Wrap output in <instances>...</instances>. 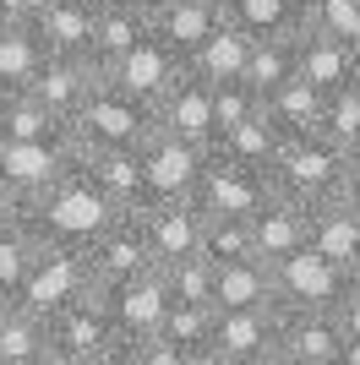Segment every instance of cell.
Here are the masks:
<instances>
[{
    "mask_svg": "<svg viewBox=\"0 0 360 365\" xmlns=\"http://www.w3.org/2000/svg\"><path fill=\"white\" fill-rule=\"evenodd\" d=\"M164 278H169V294H175V300H191V305H213V294H219V267H213L202 251L175 262V267H164Z\"/></svg>",
    "mask_w": 360,
    "mask_h": 365,
    "instance_id": "8d00e7d4",
    "label": "cell"
},
{
    "mask_svg": "<svg viewBox=\"0 0 360 365\" xmlns=\"http://www.w3.org/2000/svg\"><path fill=\"white\" fill-rule=\"evenodd\" d=\"M153 131H164V137H180V142H191V148H208L213 153V142H219L213 82H202V76L186 66V76H180L159 104H153Z\"/></svg>",
    "mask_w": 360,
    "mask_h": 365,
    "instance_id": "9c48e42d",
    "label": "cell"
},
{
    "mask_svg": "<svg viewBox=\"0 0 360 365\" xmlns=\"http://www.w3.org/2000/svg\"><path fill=\"white\" fill-rule=\"evenodd\" d=\"M93 22H99V0H44L33 16V33L44 38L49 55H88Z\"/></svg>",
    "mask_w": 360,
    "mask_h": 365,
    "instance_id": "ffe728a7",
    "label": "cell"
},
{
    "mask_svg": "<svg viewBox=\"0 0 360 365\" xmlns=\"http://www.w3.org/2000/svg\"><path fill=\"white\" fill-rule=\"evenodd\" d=\"M300 76H306L311 88H322V93L344 88V82L360 76V49L344 44V38H328V33L300 28Z\"/></svg>",
    "mask_w": 360,
    "mask_h": 365,
    "instance_id": "7402d4cb",
    "label": "cell"
},
{
    "mask_svg": "<svg viewBox=\"0 0 360 365\" xmlns=\"http://www.w3.org/2000/svg\"><path fill=\"white\" fill-rule=\"evenodd\" d=\"M300 76V33H284V38H256L251 44V66H246V82L262 93L268 104L273 93Z\"/></svg>",
    "mask_w": 360,
    "mask_h": 365,
    "instance_id": "d6a6232c",
    "label": "cell"
},
{
    "mask_svg": "<svg viewBox=\"0 0 360 365\" xmlns=\"http://www.w3.org/2000/svg\"><path fill=\"white\" fill-rule=\"evenodd\" d=\"M349 158H355V169H360V142H355V148H349Z\"/></svg>",
    "mask_w": 360,
    "mask_h": 365,
    "instance_id": "f907efd6",
    "label": "cell"
},
{
    "mask_svg": "<svg viewBox=\"0 0 360 365\" xmlns=\"http://www.w3.org/2000/svg\"><path fill=\"white\" fill-rule=\"evenodd\" d=\"M213 115H219V137H224V131L262 115V93L251 82H224V88H213Z\"/></svg>",
    "mask_w": 360,
    "mask_h": 365,
    "instance_id": "ab89813d",
    "label": "cell"
},
{
    "mask_svg": "<svg viewBox=\"0 0 360 365\" xmlns=\"http://www.w3.org/2000/svg\"><path fill=\"white\" fill-rule=\"evenodd\" d=\"M186 365H229L219 344H202V349H186Z\"/></svg>",
    "mask_w": 360,
    "mask_h": 365,
    "instance_id": "7dc6e473",
    "label": "cell"
},
{
    "mask_svg": "<svg viewBox=\"0 0 360 365\" xmlns=\"http://www.w3.org/2000/svg\"><path fill=\"white\" fill-rule=\"evenodd\" d=\"M268 365H284V360H268Z\"/></svg>",
    "mask_w": 360,
    "mask_h": 365,
    "instance_id": "f5cc1de1",
    "label": "cell"
},
{
    "mask_svg": "<svg viewBox=\"0 0 360 365\" xmlns=\"http://www.w3.org/2000/svg\"><path fill=\"white\" fill-rule=\"evenodd\" d=\"M251 33L246 28H235L224 16V28L213 33L208 44L191 55V71L202 76V82H213V88H224V82H246V66H251Z\"/></svg>",
    "mask_w": 360,
    "mask_h": 365,
    "instance_id": "484cf974",
    "label": "cell"
},
{
    "mask_svg": "<svg viewBox=\"0 0 360 365\" xmlns=\"http://www.w3.org/2000/svg\"><path fill=\"white\" fill-rule=\"evenodd\" d=\"M44 251V235L22 218V224L0 229V294H16L22 289V278L33 273V262Z\"/></svg>",
    "mask_w": 360,
    "mask_h": 365,
    "instance_id": "e575fe53",
    "label": "cell"
},
{
    "mask_svg": "<svg viewBox=\"0 0 360 365\" xmlns=\"http://www.w3.org/2000/svg\"><path fill=\"white\" fill-rule=\"evenodd\" d=\"M148 33H153V16L148 11H136V6H126V0H99V22H93L88 61H99L109 71V66H115L126 49H136Z\"/></svg>",
    "mask_w": 360,
    "mask_h": 365,
    "instance_id": "603a6c76",
    "label": "cell"
},
{
    "mask_svg": "<svg viewBox=\"0 0 360 365\" xmlns=\"http://www.w3.org/2000/svg\"><path fill=\"white\" fill-rule=\"evenodd\" d=\"M93 365H142V354H136V344H131V338H115V344H109V349L99 354Z\"/></svg>",
    "mask_w": 360,
    "mask_h": 365,
    "instance_id": "ee69618b",
    "label": "cell"
},
{
    "mask_svg": "<svg viewBox=\"0 0 360 365\" xmlns=\"http://www.w3.org/2000/svg\"><path fill=\"white\" fill-rule=\"evenodd\" d=\"M224 28V0H164L153 11V33L191 66V55Z\"/></svg>",
    "mask_w": 360,
    "mask_h": 365,
    "instance_id": "ac0fdd59",
    "label": "cell"
},
{
    "mask_svg": "<svg viewBox=\"0 0 360 365\" xmlns=\"http://www.w3.org/2000/svg\"><path fill=\"white\" fill-rule=\"evenodd\" d=\"M71 169V142H0V180L22 202L44 197Z\"/></svg>",
    "mask_w": 360,
    "mask_h": 365,
    "instance_id": "5bb4252c",
    "label": "cell"
},
{
    "mask_svg": "<svg viewBox=\"0 0 360 365\" xmlns=\"http://www.w3.org/2000/svg\"><path fill=\"white\" fill-rule=\"evenodd\" d=\"M268 180L279 197L300 202V207H333V202H344L349 180H355V158L349 148H339L333 137H289L284 153H279V164L268 169Z\"/></svg>",
    "mask_w": 360,
    "mask_h": 365,
    "instance_id": "7a4b0ae2",
    "label": "cell"
},
{
    "mask_svg": "<svg viewBox=\"0 0 360 365\" xmlns=\"http://www.w3.org/2000/svg\"><path fill=\"white\" fill-rule=\"evenodd\" d=\"M22 218H28V202L16 197L11 185L0 180V229H11V224H22Z\"/></svg>",
    "mask_w": 360,
    "mask_h": 365,
    "instance_id": "7bdbcfd3",
    "label": "cell"
},
{
    "mask_svg": "<svg viewBox=\"0 0 360 365\" xmlns=\"http://www.w3.org/2000/svg\"><path fill=\"white\" fill-rule=\"evenodd\" d=\"M39 365H93V360H82V354H71L66 344H55V338H49V349L39 354Z\"/></svg>",
    "mask_w": 360,
    "mask_h": 365,
    "instance_id": "bcb514c9",
    "label": "cell"
},
{
    "mask_svg": "<svg viewBox=\"0 0 360 365\" xmlns=\"http://www.w3.org/2000/svg\"><path fill=\"white\" fill-rule=\"evenodd\" d=\"M322 137H333L339 148H355V142H360V76L328 93V109H322Z\"/></svg>",
    "mask_w": 360,
    "mask_h": 365,
    "instance_id": "74e56055",
    "label": "cell"
},
{
    "mask_svg": "<svg viewBox=\"0 0 360 365\" xmlns=\"http://www.w3.org/2000/svg\"><path fill=\"white\" fill-rule=\"evenodd\" d=\"M284 338V305H251V311H219L213 344L224 349L229 365H268L279 360Z\"/></svg>",
    "mask_w": 360,
    "mask_h": 365,
    "instance_id": "30bf717a",
    "label": "cell"
},
{
    "mask_svg": "<svg viewBox=\"0 0 360 365\" xmlns=\"http://www.w3.org/2000/svg\"><path fill=\"white\" fill-rule=\"evenodd\" d=\"M148 137H153V104L131 98L109 76L71 120V148H142Z\"/></svg>",
    "mask_w": 360,
    "mask_h": 365,
    "instance_id": "3957f363",
    "label": "cell"
},
{
    "mask_svg": "<svg viewBox=\"0 0 360 365\" xmlns=\"http://www.w3.org/2000/svg\"><path fill=\"white\" fill-rule=\"evenodd\" d=\"M49 338L55 344H66L71 354H82V360H99V354L115 344V317H109V294H104V284L99 289H88L82 300H71L66 311H55L49 317Z\"/></svg>",
    "mask_w": 360,
    "mask_h": 365,
    "instance_id": "2e32d148",
    "label": "cell"
},
{
    "mask_svg": "<svg viewBox=\"0 0 360 365\" xmlns=\"http://www.w3.org/2000/svg\"><path fill=\"white\" fill-rule=\"evenodd\" d=\"M333 317H339V327H344L349 344H360V294H355V289L339 300V311H333Z\"/></svg>",
    "mask_w": 360,
    "mask_h": 365,
    "instance_id": "b9f144b4",
    "label": "cell"
},
{
    "mask_svg": "<svg viewBox=\"0 0 360 365\" xmlns=\"http://www.w3.org/2000/svg\"><path fill=\"white\" fill-rule=\"evenodd\" d=\"M208 158H213L208 148H191L180 137L153 131L142 142V207H153V202H191Z\"/></svg>",
    "mask_w": 360,
    "mask_h": 365,
    "instance_id": "5b68a950",
    "label": "cell"
},
{
    "mask_svg": "<svg viewBox=\"0 0 360 365\" xmlns=\"http://www.w3.org/2000/svg\"><path fill=\"white\" fill-rule=\"evenodd\" d=\"M202 257H208L213 267L262 262L256 257V224L251 218H208V229H202Z\"/></svg>",
    "mask_w": 360,
    "mask_h": 365,
    "instance_id": "836d02e7",
    "label": "cell"
},
{
    "mask_svg": "<svg viewBox=\"0 0 360 365\" xmlns=\"http://www.w3.org/2000/svg\"><path fill=\"white\" fill-rule=\"evenodd\" d=\"M49 349V322L39 311L0 294V365H39V354Z\"/></svg>",
    "mask_w": 360,
    "mask_h": 365,
    "instance_id": "d4e9b609",
    "label": "cell"
},
{
    "mask_svg": "<svg viewBox=\"0 0 360 365\" xmlns=\"http://www.w3.org/2000/svg\"><path fill=\"white\" fill-rule=\"evenodd\" d=\"M126 6H136V11H148V16H153L159 6H164V0H126Z\"/></svg>",
    "mask_w": 360,
    "mask_h": 365,
    "instance_id": "681fc988",
    "label": "cell"
},
{
    "mask_svg": "<svg viewBox=\"0 0 360 365\" xmlns=\"http://www.w3.org/2000/svg\"><path fill=\"white\" fill-rule=\"evenodd\" d=\"M136 354H142V365H186V349H180V344H169L164 333L148 338V344H136Z\"/></svg>",
    "mask_w": 360,
    "mask_h": 365,
    "instance_id": "60d3db41",
    "label": "cell"
},
{
    "mask_svg": "<svg viewBox=\"0 0 360 365\" xmlns=\"http://www.w3.org/2000/svg\"><path fill=\"white\" fill-rule=\"evenodd\" d=\"M104 294H109L115 333H120V338H131V344H148V338L164 333V317H169V305H175L164 267L136 273V278H126V284H104Z\"/></svg>",
    "mask_w": 360,
    "mask_h": 365,
    "instance_id": "ba28073f",
    "label": "cell"
},
{
    "mask_svg": "<svg viewBox=\"0 0 360 365\" xmlns=\"http://www.w3.org/2000/svg\"><path fill=\"white\" fill-rule=\"evenodd\" d=\"M284 365H344L349 338L333 311H284V338H279Z\"/></svg>",
    "mask_w": 360,
    "mask_h": 365,
    "instance_id": "7c38bea8",
    "label": "cell"
},
{
    "mask_svg": "<svg viewBox=\"0 0 360 365\" xmlns=\"http://www.w3.org/2000/svg\"><path fill=\"white\" fill-rule=\"evenodd\" d=\"M311 251L328 257V262H339V267L355 278V267H360V218L349 213L344 202L311 213Z\"/></svg>",
    "mask_w": 360,
    "mask_h": 365,
    "instance_id": "f546056e",
    "label": "cell"
},
{
    "mask_svg": "<svg viewBox=\"0 0 360 365\" xmlns=\"http://www.w3.org/2000/svg\"><path fill=\"white\" fill-rule=\"evenodd\" d=\"M344 207L360 218V169H355V180H349V191H344Z\"/></svg>",
    "mask_w": 360,
    "mask_h": 365,
    "instance_id": "c3c4849f",
    "label": "cell"
},
{
    "mask_svg": "<svg viewBox=\"0 0 360 365\" xmlns=\"http://www.w3.org/2000/svg\"><path fill=\"white\" fill-rule=\"evenodd\" d=\"M355 294H360V267H355Z\"/></svg>",
    "mask_w": 360,
    "mask_h": 365,
    "instance_id": "816d5d0a",
    "label": "cell"
},
{
    "mask_svg": "<svg viewBox=\"0 0 360 365\" xmlns=\"http://www.w3.org/2000/svg\"><path fill=\"white\" fill-rule=\"evenodd\" d=\"M191 202L208 218H256L273 202V180L262 175V169H240V164H229V158L213 153Z\"/></svg>",
    "mask_w": 360,
    "mask_h": 365,
    "instance_id": "52a82bcc",
    "label": "cell"
},
{
    "mask_svg": "<svg viewBox=\"0 0 360 365\" xmlns=\"http://www.w3.org/2000/svg\"><path fill=\"white\" fill-rule=\"evenodd\" d=\"M0 98H6V88H0Z\"/></svg>",
    "mask_w": 360,
    "mask_h": 365,
    "instance_id": "db71d44e",
    "label": "cell"
},
{
    "mask_svg": "<svg viewBox=\"0 0 360 365\" xmlns=\"http://www.w3.org/2000/svg\"><path fill=\"white\" fill-rule=\"evenodd\" d=\"M268 120L284 131V137H316L322 131V109H328V93L311 88L306 76H295V82H284V88L273 93L268 104Z\"/></svg>",
    "mask_w": 360,
    "mask_h": 365,
    "instance_id": "f1b7e54d",
    "label": "cell"
},
{
    "mask_svg": "<svg viewBox=\"0 0 360 365\" xmlns=\"http://www.w3.org/2000/svg\"><path fill=\"white\" fill-rule=\"evenodd\" d=\"M120 213H126V207H115L76 158H71V169L49 185L44 197L28 202V224L39 229L49 245H93Z\"/></svg>",
    "mask_w": 360,
    "mask_h": 365,
    "instance_id": "6da1fadb",
    "label": "cell"
},
{
    "mask_svg": "<svg viewBox=\"0 0 360 365\" xmlns=\"http://www.w3.org/2000/svg\"><path fill=\"white\" fill-rule=\"evenodd\" d=\"M306 28L360 49V0H306Z\"/></svg>",
    "mask_w": 360,
    "mask_h": 365,
    "instance_id": "f35d334b",
    "label": "cell"
},
{
    "mask_svg": "<svg viewBox=\"0 0 360 365\" xmlns=\"http://www.w3.org/2000/svg\"><path fill=\"white\" fill-rule=\"evenodd\" d=\"M0 142H71V125L39 93H6L0 98Z\"/></svg>",
    "mask_w": 360,
    "mask_h": 365,
    "instance_id": "cb8c5ba5",
    "label": "cell"
},
{
    "mask_svg": "<svg viewBox=\"0 0 360 365\" xmlns=\"http://www.w3.org/2000/svg\"><path fill=\"white\" fill-rule=\"evenodd\" d=\"M104 76L115 82V88H126L131 98H142V104H159V98L175 88L180 76H186V61H180V55L159 38V33H148V38H142L136 49H126V55H120Z\"/></svg>",
    "mask_w": 360,
    "mask_h": 365,
    "instance_id": "8fae6325",
    "label": "cell"
},
{
    "mask_svg": "<svg viewBox=\"0 0 360 365\" xmlns=\"http://www.w3.org/2000/svg\"><path fill=\"white\" fill-rule=\"evenodd\" d=\"M251 305H279L273 267L268 262H229V267H219L213 311H251Z\"/></svg>",
    "mask_w": 360,
    "mask_h": 365,
    "instance_id": "4dcf8cb0",
    "label": "cell"
},
{
    "mask_svg": "<svg viewBox=\"0 0 360 365\" xmlns=\"http://www.w3.org/2000/svg\"><path fill=\"white\" fill-rule=\"evenodd\" d=\"M44 0H0V22H33Z\"/></svg>",
    "mask_w": 360,
    "mask_h": 365,
    "instance_id": "f6af8a7d",
    "label": "cell"
},
{
    "mask_svg": "<svg viewBox=\"0 0 360 365\" xmlns=\"http://www.w3.org/2000/svg\"><path fill=\"white\" fill-rule=\"evenodd\" d=\"M88 289H99V273H93L88 245H49L44 240V251H39V262H33V273L22 278L16 300L49 322L55 311H66V305L82 300Z\"/></svg>",
    "mask_w": 360,
    "mask_h": 365,
    "instance_id": "277c9868",
    "label": "cell"
},
{
    "mask_svg": "<svg viewBox=\"0 0 360 365\" xmlns=\"http://www.w3.org/2000/svg\"><path fill=\"white\" fill-rule=\"evenodd\" d=\"M99 82H104V66H99V61H88V55H49L44 71H39V82H33L28 93H39L60 120L71 125L76 109L99 93Z\"/></svg>",
    "mask_w": 360,
    "mask_h": 365,
    "instance_id": "e0dca14e",
    "label": "cell"
},
{
    "mask_svg": "<svg viewBox=\"0 0 360 365\" xmlns=\"http://www.w3.org/2000/svg\"><path fill=\"white\" fill-rule=\"evenodd\" d=\"M284 142H289V137L268 120V109H262L256 120H246V125H235V131H224V137L213 142V153H219V158H229V164H240V169H262V175H268V169L279 164Z\"/></svg>",
    "mask_w": 360,
    "mask_h": 365,
    "instance_id": "83f0119b",
    "label": "cell"
},
{
    "mask_svg": "<svg viewBox=\"0 0 360 365\" xmlns=\"http://www.w3.org/2000/svg\"><path fill=\"white\" fill-rule=\"evenodd\" d=\"M251 224H256V257L268 262V267L311 245V207H300V202L279 197V191H273V202L251 218Z\"/></svg>",
    "mask_w": 360,
    "mask_h": 365,
    "instance_id": "44dd1931",
    "label": "cell"
},
{
    "mask_svg": "<svg viewBox=\"0 0 360 365\" xmlns=\"http://www.w3.org/2000/svg\"><path fill=\"white\" fill-rule=\"evenodd\" d=\"M88 257H93L99 284H126V278L159 267V262H153V245H148V229H142V213H120L115 224L88 245Z\"/></svg>",
    "mask_w": 360,
    "mask_h": 365,
    "instance_id": "4fadbf2b",
    "label": "cell"
},
{
    "mask_svg": "<svg viewBox=\"0 0 360 365\" xmlns=\"http://www.w3.org/2000/svg\"><path fill=\"white\" fill-rule=\"evenodd\" d=\"M273 289H279V305H284V311H339V300L355 289V278H349L339 262L316 257L311 245H306L295 257L273 262Z\"/></svg>",
    "mask_w": 360,
    "mask_h": 365,
    "instance_id": "8992f818",
    "label": "cell"
},
{
    "mask_svg": "<svg viewBox=\"0 0 360 365\" xmlns=\"http://www.w3.org/2000/svg\"><path fill=\"white\" fill-rule=\"evenodd\" d=\"M142 229H148L153 262H159V267H175V262L202 251L208 213H202L196 202H153V207H142Z\"/></svg>",
    "mask_w": 360,
    "mask_h": 365,
    "instance_id": "9a60e30c",
    "label": "cell"
},
{
    "mask_svg": "<svg viewBox=\"0 0 360 365\" xmlns=\"http://www.w3.org/2000/svg\"><path fill=\"white\" fill-rule=\"evenodd\" d=\"M49 49L33 33V22H0V88L6 93H28L44 71Z\"/></svg>",
    "mask_w": 360,
    "mask_h": 365,
    "instance_id": "4316f807",
    "label": "cell"
},
{
    "mask_svg": "<svg viewBox=\"0 0 360 365\" xmlns=\"http://www.w3.org/2000/svg\"><path fill=\"white\" fill-rule=\"evenodd\" d=\"M224 16L251 38H284L306 28V0H224Z\"/></svg>",
    "mask_w": 360,
    "mask_h": 365,
    "instance_id": "1f68e13d",
    "label": "cell"
},
{
    "mask_svg": "<svg viewBox=\"0 0 360 365\" xmlns=\"http://www.w3.org/2000/svg\"><path fill=\"white\" fill-rule=\"evenodd\" d=\"M71 158L93 175L115 207L142 213V148H71Z\"/></svg>",
    "mask_w": 360,
    "mask_h": 365,
    "instance_id": "d6986e66",
    "label": "cell"
},
{
    "mask_svg": "<svg viewBox=\"0 0 360 365\" xmlns=\"http://www.w3.org/2000/svg\"><path fill=\"white\" fill-rule=\"evenodd\" d=\"M213 327H219V311H213V305H191V300H175L169 317H164V338L180 344V349L213 344Z\"/></svg>",
    "mask_w": 360,
    "mask_h": 365,
    "instance_id": "d590c367",
    "label": "cell"
}]
</instances>
